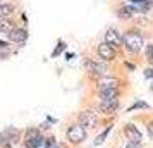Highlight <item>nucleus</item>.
I'll use <instances>...</instances> for the list:
<instances>
[{"mask_svg":"<svg viewBox=\"0 0 153 148\" xmlns=\"http://www.w3.org/2000/svg\"><path fill=\"white\" fill-rule=\"evenodd\" d=\"M67 140L69 143L72 145H79V143H83L86 140V129H84L81 124H72V126L67 129Z\"/></svg>","mask_w":153,"mask_h":148,"instance_id":"f03ea898","label":"nucleus"},{"mask_svg":"<svg viewBox=\"0 0 153 148\" xmlns=\"http://www.w3.org/2000/svg\"><path fill=\"white\" fill-rule=\"evenodd\" d=\"M84 67H86V71L90 72L93 78H100V76H103V74H107V64L103 62H97V60H86L84 62Z\"/></svg>","mask_w":153,"mask_h":148,"instance_id":"7ed1b4c3","label":"nucleus"},{"mask_svg":"<svg viewBox=\"0 0 153 148\" xmlns=\"http://www.w3.org/2000/svg\"><path fill=\"white\" fill-rule=\"evenodd\" d=\"M4 134L7 136V140L14 145V143H17V141L21 140V131L19 129H16V127H12V126H9L5 131H4Z\"/></svg>","mask_w":153,"mask_h":148,"instance_id":"9b49d317","label":"nucleus"},{"mask_svg":"<svg viewBox=\"0 0 153 148\" xmlns=\"http://www.w3.org/2000/svg\"><path fill=\"white\" fill-rule=\"evenodd\" d=\"M97 122H98L97 112H93V110H83V112L79 114V124L83 127H97Z\"/></svg>","mask_w":153,"mask_h":148,"instance_id":"39448f33","label":"nucleus"},{"mask_svg":"<svg viewBox=\"0 0 153 148\" xmlns=\"http://www.w3.org/2000/svg\"><path fill=\"white\" fill-rule=\"evenodd\" d=\"M52 148H65V145H64V143H55Z\"/></svg>","mask_w":153,"mask_h":148,"instance_id":"393cba45","label":"nucleus"},{"mask_svg":"<svg viewBox=\"0 0 153 148\" xmlns=\"http://www.w3.org/2000/svg\"><path fill=\"white\" fill-rule=\"evenodd\" d=\"M117 16L120 19H131L132 16H134V10H132L129 5H124V7L117 9Z\"/></svg>","mask_w":153,"mask_h":148,"instance_id":"ddd939ff","label":"nucleus"},{"mask_svg":"<svg viewBox=\"0 0 153 148\" xmlns=\"http://www.w3.org/2000/svg\"><path fill=\"white\" fill-rule=\"evenodd\" d=\"M14 22L9 21V19H2L0 21V33H7V35H10V31L14 29Z\"/></svg>","mask_w":153,"mask_h":148,"instance_id":"4468645a","label":"nucleus"},{"mask_svg":"<svg viewBox=\"0 0 153 148\" xmlns=\"http://www.w3.org/2000/svg\"><path fill=\"white\" fill-rule=\"evenodd\" d=\"M110 129H112V126H108V127H107V129H105L103 133H102V134H100V136L97 138V140H95V145H102V143L105 141V138H107V134L110 133Z\"/></svg>","mask_w":153,"mask_h":148,"instance_id":"a211bd4d","label":"nucleus"},{"mask_svg":"<svg viewBox=\"0 0 153 148\" xmlns=\"http://www.w3.org/2000/svg\"><path fill=\"white\" fill-rule=\"evenodd\" d=\"M100 112L105 114V115H114V114L117 112L119 109V100L114 98V100H102L100 102Z\"/></svg>","mask_w":153,"mask_h":148,"instance_id":"0eeeda50","label":"nucleus"},{"mask_svg":"<svg viewBox=\"0 0 153 148\" xmlns=\"http://www.w3.org/2000/svg\"><path fill=\"white\" fill-rule=\"evenodd\" d=\"M126 148H141V145H139V143H129Z\"/></svg>","mask_w":153,"mask_h":148,"instance_id":"5701e85b","label":"nucleus"},{"mask_svg":"<svg viewBox=\"0 0 153 148\" xmlns=\"http://www.w3.org/2000/svg\"><path fill=\"white\" fill-rule=\"evenodd\" d=\"M7 47H9V43H7V42H2V40H0V48H4V50H5Z\"/></svg>","mask_w":153,"mask_h":148,"instance_id":"b1692460","label":"nucleus"},{"mask_svg":"<svg viewBox=\"0 0 153 148\" xmlns=\"http://www.w3.org/2000/svg\"><path fill=\"white\" fill-rule=\"evenodd\" d=\"M64 50H65V43L60 40V42H59V45L55 47V50L52 52V57H59V55H60V54L64 52Z\"/></svg>","mask_w":153,"mask_h":148,"instance_id":"dca6fc26","label":"nucleus"},{"mask_svg":"<svg viewBox=\"0 0 153 148\" xmlns=\"http://www.w3.org/2000/svg\"><path fill=\"white\" fill-rule=\"evenodd\" d=\"M145 76H146V78H153V69H152V67L145 71Z\"/></svg>","mask_w":153,"mask_h":148,"instance_id":"4be33fe9","label":"nucleus"},{"mask_svg":"<svg viewBox=\"0 0 153 148\" xmlns=\"http://www.w3.org/2000/svg\"><path fill=\"white\" fill-rule=\"evenodd\" d=\"M97 52H98V57H100L102 60H114V59L117 57L115 48H114L112 45H108L107 42L100 43V45H98V48H97Z\"/></svg>","mask_w":153,"mask_h":148,"instance_id":"20e7f679","label":"nucleus"},{"mask_svg":"<svg viewBox=\"0 0 153 148\" xmlns=\"http://www.w3.org/2000/svg\"><path fill=\"white\" fill-rule=\"evenodd\" d=\"M134 109H148V103H145V102H136L134 105H131L127 110L131 112V110H134Z\"/></svg>","mask_w":153,"mask_h":148,"instance_id":"aec40b11","label":"nucleus"},{"mask_svg":"<svg viewBox=\"0 0 153 148\" xmlns=\"http://www.w3.org/2000/svg\"><path fill=\"white\" fill-rule=\"evenodd\" d=\"M148 134H150V138L153 140V120L152 122H148Z\"/></svg>","mask_w":153,"mask_h":148,"instance_id":"412c9836","label":"nucleus"},{"mask_svg":"<svg viewBox=\"0 0 153 148\" xmlns=\"http://www.w3.org/2000/svg\"><path fill=\"white\" fill-rule=\"evenodd\" d=\"M117 86H119L117 79H105V81H100V85H98V93L108 91V90H119Z\"/></svg>","mask_w":153,"mask_h":148,"instance_id":"9d476101","label":"nucleus"},{"mask_svg":"<svg viewBox=\"0 0 153 148\" xmlns=\"http://www.w3.org/2000/svg\"><path fill=\"white\" fill-rule=\"evenodd\" d=\"M152 5H153V4H152Z\"/></svg>","mask_w":153,"mask_h":148,"instance_id":"a878e982","label":"nucleus"},{"mask_svg":"<svg viewBox=\"0 0 153 148\" xmlns=\"http://www.w3.org/2000/svg\"><path fill=\"white\" fill-rule=\"evenodd\" d=\"M14 12V5L9 2H0V21L2 19H9V16Z\"/></svg>","mask_w":153,"mask_h":148,"instance_id":"f8f14e48","label":"nucleus"},{"mask_svg":"<svg viewBox=\"0 0 153 148\" xmlns=\"http://www.w3.org/2000/svg\"><path fill=\"white\" fill-rule=\"evenodd\" d=\"M124 134L131 143H141V133H139V129L134 124H126Z\"/></svg>","mask_w":153,"mask_h":148,"instance_id":"6e6552de","label":"nucleus"},{"mask_svg":"<svg viewBox=\"0 0 153 148\" xmlns=\"http://www.w3.org/2000/svg\"><path fill=\"white\" fill-rule=\"evenodd\" d=\"M105 42L108 43V45H112L114 48H115V47H120V45H124L122 35H120L115 28L107 29V33H105Z\"/></svg>","mask_w":153,"mask_h":148,"instance_id":"423d86ee","label":"nucleus"},{"mask_svg":"<svg viewBox=\"0 0 153 148\" xmlns=\"http://www.w3.org/2000/svg\"><path fill=\"white\" fill-rule=\"evenodd\" d=\"M0 148H12V143L7 140V136L4 133H0Z\"/></svg>","mask_w":153,"mask_h":148,"instance_id":"f3484780","label":"nucleus"},{"mask_svg":"<svg viewBox=\"0 0 153 148\" xmlns=\"http://www.w3.org/2000/svg\"><path fill=\"white\" fill-rule=\"evenodd\" d=\"M122 40H124V45L126 48L132 52V54H136L141 50L143 47V36L139 35L138 31H134V29H129V31H126L124 36H122Z\"/></svg>","mask_w":153,"mask_h":148,"instance_id":"f257e3e1","label":"nucleus"},{"mask_svg":"<svg viewBox=\"0 0 153 148\" xmlns=\"http://www.w3.org/2000/svg\"><path fill=\"white\" fill-rule=\"evenodd\" d=\"M119 97V90H108V91H100V98L102 100H114Z\"/></svg>","mask_w":153,"mask_h":148,"instance_id":"2eb2a0df","label":"nucleus"},{"mask_svg":"<svg viewBox=\"0 0 153 148\" xmlns=\"http://www.w3.org/2000/svg\"><path fill=\"white\" fill-rule=\"evenodd\" d=\"M146 60L153 65V45H152V43L146 47Z\"/></svg>","mask_w":153,"mask_h":148,"instance_id":"6ab92c4d","label":"nucleus"},{"mask_svg":"<svg viewBox=\"0 0 153 148\" xmlns=\"http://www.w3.org/2000/svg\"><path fill=\"white\" fill-rule=\"evenodd\" d=\"M9 40L14 43H24L28 40V29L24 28H14L9 35Z\"/></svg>","mask_w":153,"mask_h":148,"instance_id":"1a4fd4ad","label":"nucleus"}]
</instances>
